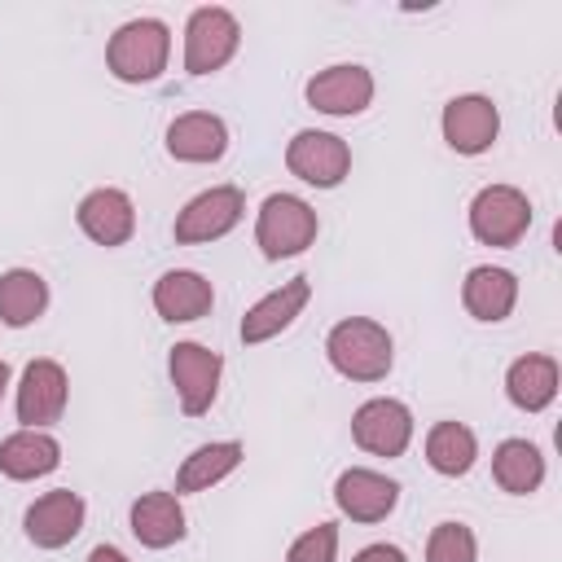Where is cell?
Returning a JSON list of instances; mask_svg holds the SVG:
<instances>
[{
	"label": "cell",
	"mask_w": 562,
	"mask_h": 562,
	"mask_svg": "<svg viewBox=\"0 0 562 562\" xmlns=\"http://www.w3.org/2000/svg\"><path fill=\"white\" fill-rule=\"evenodd\" d=\"M255 241L268 259H290V255H299L316 241V211L294 193H272L259 206Z\"/></svg>",
	"instance_id": "3957f363"
},
{
	"label": "cell",
	"mask_w": 562,
	"mask_h": 562,
	"mask_svg": "<svg viewBox=\"0 0 562 562\" xmlns=\"http://www.w3.org/2000/svg\"><path fill=\"white\" fill-rule=\"evenodd\" d=\"M83 527V501L79 492L70 487H57V492H44L31 509H26V540L40 544V549H61L79 536Z\"/></svg>",
	"instance_id": "4fadbf2b"
},
{
	"label": "cell",
	"mask_w": 562,
	"mask_h": 562,
	"mask_svg": "<svg viewBox=\"0 0 562 562\" xmlns=\"http://www.w3.org/2000/svg\"><path fill=\"white\" fill-rule=\"evenodd\" d=\"M461 303L474 321H505L518 303V281L509 268H492V263L470 268L465 285H461Z\"/></svg>",
	"instance_id": "ac0fdd59"
},
{
	"label": "cell",
	"mask_w": 562,
	"mask_h": 562,
	"mask_svg": "<svg viewBox=\"0 0 562 562\" xmlns=\"http://www.w3.org/2000/svg\"><path fill=\"white\" fill-rule=\"evenodd\" d=\"M241 211H246L241 189H233V184L206 189V193H198V198L176 215V241H180V246L215 241V237H224L228 228H237Z\"/></svg>",
	"instance_id": "52a82bcc"
},
{
	"label": "cell",
	"mask_w": 562,
	"mask_h": 562,
	"mask_svg": "<svg viewBox=\"0 0 562 562\" xmlns=\"http://www.w3.org/2000/svg\"><path fill=\"white\" fill-rule=\"evenodd\" d=\"M474 457H479V443H474V430L470 426H461V422L430 426V435H426V461L439 474L457 479V474H465L474 465Z\"/></svg>",
	"instance_id": "484cf974"
},
{
	"label": "cell",
	"mask_w": 562,
	"mask_h": 562,
	"mask_svg": "<svg viewBox=\"0 0 562 562\" xmlns=\"http://www.w3.org/2000/svg\"><path fill=\"white\" fill-rule=\"evenodd\" d=\"M351 562H408L395 544H369V549H360Z\"/></svg>",
	"instance_id": "f1b7e54d"
},
{
	"label": "cell",
	"mask_w": 562,
	"mask_h": 562,
	"mask_svg": "<svg viewBox=\"0 0 562 562\" xmlns=\"http://www.w3.org/2000/svg\"><path fill=\"white\" fill-rule=\"evenodd\" d=\"M285 167L316 184V189H334L342 184V176L351 171V149L342 136H329V132H299L285 149Z\"/></svg>",
	"instance_id": "ba28073f"
},
{
	"label": "cell",
	"mask_w": 562,
	"mask_h": 562,
	"mask_svg": "<svg viewBox=\"0 0 562 562\" xmlns=\"http://www.w3.org/2000/svg\"><path fill=\"white\" fill-rule=\"evenodd\" d=\"M167 53H171V35L158 18H136L127 26L114 31L110 48H105V61L114 70V79L123 83H149L162 75L167 66Z\"/></svg>",
	"instance_id": "7a4b0ae2"
},
{
	"label": "cell",
	"mask_w": 562,
	"mask_h": 562,
	"mask_svg": "<svg viewBox=\"0 0 562 562\" xmlns=\"http://www.w3.org/2000/svg\"><path fill=\"white\" fill-rule=\"evenodd\" d=\"M167 369H171V382H176L180 408H184L189 417H198V413H206V408L215 404L220 369H224L220 351H211V347H202V342H176V347H171Z\"/></svg>",
	"instance_id": "8992f818"
},
{
	"label": "cell",
	"mask_w": 562,
	"mask_h": 562,
	"mask_svg": "<svg viewBox=\"0 0 562 562\" xmlns=\"http://www.w3.org/2000/svg\"><path fill=\"white\" fill-rule=\"evenodd\" d=\"M79 228L97 241V246H123L136 228V211H132V198L119 193V189H92L83 202H79Z\"/></svg>",
	"instance_id": "9a60e30c"
},
{
	"label": "cell",
	"mask_w": 562,
	"mask_h": 562,
	"mask_svg": "<svg viewBox=\"0 0 562 562\" xmlns=\"http://www.w3.org/2000/svg\"><path fill=\"white\" fill-rule=\"evenodd\" d=\"M132 536L145 549H167L184 536V509L171 492H145L140 501H132Z\"/></svg>",
	"instance_id": "ffe728a7"
},
{
	"label": "cell",
	"mask_w": 562,
	"mask_h": 562,
	"mask_svg": "<svg viewBox=\"0 0 562 562\" xmlns=\"http://www.w3.org/2000/svg\"><path fill=\"white\" fill-rule=\"evenodd\" d=\"M531 228V202L514 184H487L470 202V233L483 246H514Z\"/></svg>",
	"instance_id": "277c9868"
},
{
	"label": "cell",
	"mask_w": 562,
	"mask_h": 562,
	"mask_svg": "<svg viewBox=\"0 0 562 562\" xmlns=\"http://www.w3.org/2000/svg\"><path fill=\"white\" fill-rule=\"evenodd\" d=\"M224 149H228V127L215 114L193 110L167 127V154L180 162H215Z\"/></svg>",
	"instance_id": "e0dca14e"
},
{
	"label": "cell",
	"mask_w": 562,
	"mask_h": 562,
	"mask_svg": "<svg viewBox=\"0 0 562 562\" xmlns=\"http://www.w3.org/2000/svg\"><path fill=\"white\" fill-rule=\"evenodd\" d=\"M88 562H127V553L114 549V544H97V549L88 553Z\"/></svg>",
	"instance_id": "f546056e"
},
{
	"label": "cell",
	"mask_w": 562,
	"mask_h": 562,
	"mask_svg": "<svg viewBox=\"0 0 562 562\" xmlns=\"http://www.w3.org/2000/svg\"><path fill=\"white\" fill-rule=\"evenodd\" d=\"M505 391L522 413H540L558 395V360L553 356H518L505 373Z\"/></svg>",
	"instance_id": "44dd1931"
},
{
	"label": "cell",
	"mask_w": 562,
	"mask_h": 562,
	"mask_svg": "<svg viewBox=\"0 0 562 562\" xmlns=\"http://www.w3.org/2000/svg\"><path fill=\"white\" fill-rule=\"evenodd\" d=\"M351 435L373 457H400L413 439V413L400 400H369L351 417Z\"/></svg>",
	"instance_id": "9c48e42d"
},
{
	"label": "cell",
	"mask_w": 562,
	"mask_h": 562,
	"mask_svg": "<svg viewBox=\"0 0 562 562\" xmlns=\"http://www.w3.org/2000/svg\"><path fill=\"white\" fill-rule=\"evenodd\" d=\"M44 307H48V285H44L40 272L13 268V272L0 277V321H4V325L22 329V325H31Z\"/></svg>",
	"instance_id": "cb8c5ba5"
},
{
	"label": "cell",
	"mask_w": 562,
	"mask_h": 562,
	"mask_svg": "<svg viewBox=\"0 0 562 562\" xmlns=\"http://www.w3.org/2000/svg\"><path fill=\"white\" fill-rule=\"evenodd\" d=\"M501 132V114L487 97H452L443 105V140L457 149V154H483L492 149Z\"/></svg>",
	"instance_id": "5bb4252c"
},
{
	"label": "cell",
	"mask_w": 562,
	"mask_h": 562,
	"mask_svg": "<svg viewBox=\"0 0 562 562\" xmlns=\"http://www.w3.org/2000/svg\"><path fill=\"white\" fill-rule=\"evenodd\" d=\"M474 531L465 522H439L426 540V562H474Z\"/></svg>",
	"instance_id": "4316f807"
},
{
	"label": "cell",
	"mask_w": 562,
	"mask_h": 562,
	"mask_svg": "<svg viewBox=\"0 0 562 562\" xmlns=\"http://www.w3.org/2000/svg\"><path fill=\"white\" fill-rule=\"evenodd\" d=\"M4 386H9V364L0 360V395H4Z\"/></svg>",
	"instance_id": "4dcf8cb0"
},
{
	"label": "cell",
	"mask_w": 562,
	"mask_h": 562,
	"mask_svg": "<svg viewBox=\"0 0 562 562\" xmlns=\"http://www.w3.org/2000/svg\"><path fill=\"white\" fill-rule=\"evenodd\" d=\"M492 479H496L505 492H514V496L536 492V487L544 483V457H540V448L527 443V439H505V443L492 452Z\"/></svg>",
	"instance_id": "603a6c76"
},
{
	"label": "cell",
	"mask_w": 562,
	"mask_h": 562,
	"mask_svg": "<svg viewBox=\"0 0 562 562\" xmlns=\"http://www.w3.org/2000/svg\"><path fill=\"white\" fill-rule=\"evenodd\" d=\"M325 351H329V364L351 382H378L391 373V334L378 321H364V316L338 321L325 338Z\"/></svg>",
	"instance_id": "6da1fadb"
},
{
	"label": "cell",
	"mask_w": 562,
	"mask_h": 562,
	"mask_svg": "<svg viewBox=\"0 0 562 562\" xmlns=\"http://www.w3.org/2000/svg\"><path fill=\"white\" fill-rule=\"evenodd\" d=\"M334 501L351 522H382L400 501V483L378 470H342L334 483Z\"/></svg>",
	"instance_id": "8fae6325"
},
{
	"label": "cell",
	"mask_w": 562,
	"mask_h": 562,
	"mask_svg": "<svg viewBox=\"0 0 562 562\" xmlns=\"http://www.w3.org/2000/svg\"><path fill=\"white\" fill-rule=\"evenodd\" d=\"M307 294H312V281H307V277H294V281H285L281 290H272L268 299H259V303L241 316V342H268L272 334H281V329L303 312Z\"/></svg>",
	"instance_id": "2e32d148"
},
{
	"label": "cell",
	"mask_w": 562,
	"mask_h": 562,
	"mask_svg": "<svg viewBox=\"0 0 562 562\" xmlns=\"http://www.w3.org/2000/svg\"><path fill=\"white\" fill-rule=\"evenodd\" d=\"M66 408V369L57 360H31L18 382V422L26 430H40L57 422Z\"/></svg>",
	"instance_id": "30bf717a"
},
{
	"label": "cell",
	"mask_w": 562,
	"mask_h": 562,
	"mask_svg": "<svg viewBox=\"0 0 562 562\" xmlns=\"http://www.w3.org/2000/svg\"><path fill=\"white\" fill-rule=\"evenodd\" d=\"M215 303L211 294V281L189 272V268H176V272H162L158 285H154V307L162 321H198L206 316Z\"/></svg>",
	"instance_id": "d6986e66"
},
{
	"label": "cell",
	"mask_w": 562,
	"mask_h": 562,
	"mask_svg": "<svg viewBox=\"0 0 562 562\" xmlns=\"http://www.w3.org/2000/svg\"><path fill=\"white\" fill-rule=\"evenodd\" d=\"M241 461V443L224 439V443H202L193 457H184L180 474H176V496L180 492H206L211 483H220L224 474H233Z\"/></svg>",
	"instance_id": "d4e9b609"
},
{
	"label": "cell",
	"mask_w": 562,
	"mask_h": 562,
	"mask_svg": "<svg viewBox=\"0 0 562 562\" xmlns=\"http://www.w3.org/2000/svg\"><path fill=\"white\" fill-rule=\"evenodd\" d=\"M373 101V75L364 66H329L321 75L307 79V105H316L321 114H360Z\"/></svg>",
	"instance_id": "7c38bea8"
},
{
	"label": "cell",
	"mask_w": 562,
	"mask_h": 562,
	"mask_svg": "<svg viewBox=\"0 0 562 562\" xmlns=\"http://www.w3.org/2000/svg\"><path fill=\"white\" fill-rule=\"evenodd\" d=\"M237 40H241V31H237V18L228 9H215V4L193 9L189 26H184V70L189 75L220 70L237 53Z\"/></svg>",
	"instance_id": "5b68a950"
},
{
	"label": "cell",
	"mask_w": 562,
	"mask_h": 562,
	"mask_svg": "<svg viewBox=\"0 0 562 562\" xmlns=\"http://www.w3.org/2000/svg\"><path fill=\"white\" fill-rule=\"evenodd\" d=\"M61 461V448L53 435L44 430H18L0 443V474L9 479H40V474H53Z\"/></svg>",
	"instance_id": "7402d4cb"
},
{
	"label": "cell",
	"mask_w": 562,
	"mask_h": 562,
	"mask_svg": "<svg viewBox=\"0 0 562 562\" xmlns=\"http://www.w3.org/2000/svg\"><path fill=\"white\" fill-rule=\"evenodd\" d=\"M334 553H338V527L334 522H316L312 531H303L290 544L285 562H334Z\"/></svg>",
	"instance_id": "83f0119b"
}]
</instances>
